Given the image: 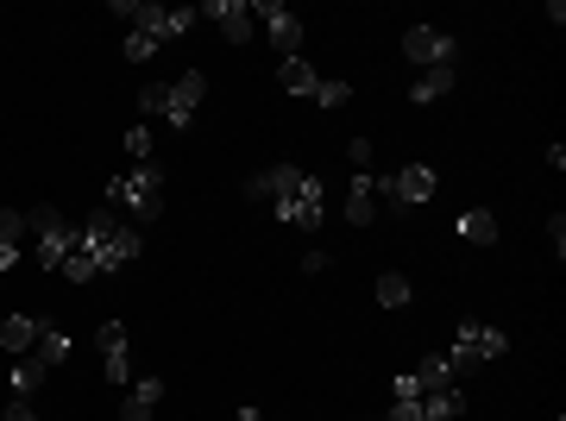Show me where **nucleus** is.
Listing matches in <instances>:
<instances>
[{"label":"nucleus","instance_id":"obj_19","mask_svg":"<svg viewBox=\"0 0 566 421\" xmlns=\"http://www.w3.org/2000/svg\"><path fill=\"white\" fill-rule=\"evenodd\" d=\"M277 82L290 88V95H303V101H315V88H322V76H315L303 57H283V63H277Z\"/></svg>","mask_w":566,"mask_h":421},{"label":"nucleus","instance_id":"obj_31","mask_svg":"<svg viewBox=\"0 0 566 421\" xmlns=\"http://www.w3.org/2000/svg\"><path fill=\"white\" fill-rule=\"evenodd\" d=\"M385 421H422V397H416V402H390Z\"/></svg>","mask_w":566,"mask_h":421},{"label":"nucleus","instance_id":"obj_27","mask_svg":"<svg viewBox=\"0 0 566 421\" xmlns=\"http://www.w3.org/2000/svg\"><path fill=\"white\" fill-rule=\"evenodd\" d=\"M353 101V88H346L340 76H322V88H315V107H346Z\"/></svg>","mask_w":566,"mask_h":421},{"label":"nucleus","instance_id":"obj_16","mask_svg":"<svg viewBox=\"0 0 566 421\" xmlns=\"http://www.w3.org/2000/svg\"><path fill=\"white\" fill-rule=\"evenodd\" d=\"M164 402V378H139L120 402V421H151V409Z\"/></svg>","mask_w":566,"mask_h":421},{"label":"nucleus","instance_id":"obj_9","mask_svg":"<svg viewBox=\"0 0 566 421\" xmlns=\"http://www.w3.org/2000/svg\"><path fill=\"white\" fill-rule=\"evenodd\" d=\"M403 57L416 63V70H441V63H453L460 51H453V39H447L441 25H409L403 32Z\"/></svg>","mask_w":566,"mask_h":421},{"label":"nucleus","instance_id":"obj_10","mask_svg":"<svg viewBox=\"0 0 566 421\" xmlns=\"http://www.w3.org/2000/svg\"><path fill=\"white\" fill-rule=\"evenodd\" d=\"M252 20H264V32H271V44H277L283 57H296V51H303V20H296V7H283V0H259V7H252Z\"/></svg>","mask_w":566,"mask_h":421},{"label":"nucleus","instance_id":"obj_14","mask_svg":"<svg viewBox=\"0 0 566 421\" xmlns=\"http://www.w3.org/2000/svg\"><path fill=\"white\" fill-rule=\"evenodd\" d=\"M346 221L353 227L378 221V177L371 170H353V182H346Z\"/></svg>","mask_w":566,"mask_h":421},{"label":"nucleus","instance_id":"obj_2","mask_svg":"<svg viewBox=\"0 0 566 421\" xmlns=\"http://www.w3.org/2000/svg\"><path fill=\"white\" fill-rule=\"evenodd\" d=\"M107 208H114V214L158 221V208H164V170H158V164H133V170H120V177L107 182Z\"/></svg>","mask_w":566,"mask_h":421},{"label":"nucleus","instance_id":"obj_8","mask_svg":"<svg viewBox=\"0 0 566 421\" xmlns=\"http://www.w3.org/2000/svg\"><path fill=\"white\" fill-rule=\"evenodd\" d=\"M202 95H208V76H202V70H182V76L170 82V88H164V114H158V120H170V126L182 133V126L196 120Z\"/></svg>","mask_w":566,"mask_h":421},{"label":"nucleus","instance_id":"obj_26","mask_svg":"<svg viewBox=\"0 0 566 421\" xmlns=\"http://www.w3.org/2000/svg\"><path fill=\"white\" fill-rule=\"evenodd\" d=\"M57 271H63V277H70V283H95V259H88L82 245H70V259H63Z\"/></svg>","mask_w":566,"mask_h":421},{"label":"nucleus","instance_id":"obj_28","mask_svg":"<svg viewBox=\"0 0 566 421\" xmlns=\"http://www.w3.org/2000/svg\"><path fill=\"white\" fill-rule=\"evenodd\" d=\"M126 158H133V164H151V133H145V126H133V133H126Z\"/></svg>","mask_w":566,"mask_h":421},{"label":"nucleus","instance_id":"obj_6","mask_svg":"<svg viewBox=\"0 0 566 421\" xmlns=\"http://www.w3.org/2000/svg\"><path fill=\"white\" fill-rule=\"evenodd\" d=\"M434 170L428 164H409V170H397V177H378V201H390V208H416V201H434Z\"/></svg>","mask_w":566,"mask_h":421},{"label":"nucleus","instance_id":"obj_13","mask_svg":"<svg viewBox=\"0 0 566 421\" xmlns=\"http://www.w3.org/2000/svg\"><path fill=\"white\" fill-rule=\"evenodd\" d=\"M303 177H308V170H296V164H271V170L252 177V201H271V208H277L283 196H296V189H303Z\"/></svg>","mask_w":566,"mask_h":421},{"label":"nucleus","instance_id":"obj_29","mask_svg":"<svg viewBox=\"0 0 566 421\" xmlns=\"http://www.w3.org/2000/svg\"><path fill=\"white\" fill-rule=\"evenodd\" d=\"M139 114H164V82H145L139 88Z\"/></svg>","mask_w":566,"mask_h":421},{"label":"nucleus","instance_id":"obj_17","mask_svg":"<svg viewBox=\"0 0 566 421\" xmlns=\"http://www.w3.org/2000/svg\"><path fill=\"white\" fill-rule=\"evenodd\" d=\"M453 233H460L465 245H491L497 240V214H491V208H465L460 221H453Z\"/></svg>","mask_w":566,"mask_h":421},{"label":"nucleus","instance_id":"obj_5","mask_svg":"<svg viewBox=\"0 0 566 421\" xmlns=\"http://www.w3.org/2000/svg\"><path fill=\"white\" fill-rule=\"evenodd\" d=\"M504 352H510L504 327L460 322V334H453V371H472V365H491V359H504Z\"/></svg>","mask_w":566,"mask_h":421},{"label":"nucleus","instance_id":"obj_22","mask_svg":"<svg viewBox=\"0 0 566 421\" xmlns=\"http://www.w3.org/2000/svg\"><path fill=\"white\" fill-rule=\"evenodd\" d=\"M447 88H453V63H441V70H422V76H416V88H409V101H416V107H428V101H441Z\"/></svg>","mask_w":566,"mask_h":421},{"label":"nucleus","instance_id":"obj_12","mask_svg":"<svg viewBox=\"0 0 566 421\" xmlns=\"http://www.w3.org/2000/svg\"><path fill=\"white\" fill-rule=\"evenodd\" d=\"M196 13L221 25L227 44H245V39H252V7H245V0H208V7H196Z\"/></svg>","mask_w":566,"mask_h":421},{"label":"nucleus","instance_id":"obj_7","mask_svg":"<svg viewBox=\"0 0 566 421\" xmlns=\"http://www.w3.org/2000/svg\"><path fill=\"white\" fill-rule=\"evenodd\" d=\"M271 214H277V221H290V227H303V233H315V227L327 221V189L315 177H303V189H296V196H283Z\"/></svg>","mask_w":566,"mask_h":421},{"label":"nucleus","instance_id":"obj_32","mask_svg":"<svg viewBox=\"0 0 566 421\" xmlns=\"http://www.w3.org/2000/svg\"><path fill=\"white\" fill-rule=\"evenodd\" d=\"M233 421H264V415H259V409H240V415H233Z\"/></svg>","mask_w":566,"mask_h":421},{"label":"nucleus","instance_id":"obj_33","mask_svg":"<svg viewBox=\"0 0 566 421\" xmlns=\"http://www.w3.org/2000/svg\"><path fill=\"white\" fill-rule=\"evenodd\" d=\"M554 421H560V415H554Z\"/></svg>","mask_w":566,"mask_h":421},{"label":"nucleus","instance_id":"obj_3","mask_svg":"<svg viewBox=\"0 0 566 421\" xmlns=\"http://www.w3.org/2000/svg\"><path fill=\"white\" fill-rule=\"evenodd\" d=\"M114 13H126V20H139V25H133V39H145L151 51H164L170 39H182L189 25L202 20L196 7H151V0H114Z\"/></svg>","mask_w":566,"mask_h":421},{"label":"nucleus","instance_id":"obj_4","mask_svg":"<svg viewBox=\"0 0 566 421\" xmlns=\"http://www.w3.org/2000/svg\"><path fill=\"white\" fill-rule=\"evenodd\" d=\"M25 240H32V259H39L44 271H57V264L70 259V245H76V233H70V221H63L57 208H32V214H25Z\"/></svg>","mask_w":566,"mask_h":421},{"label":"nucleus","instance_id":"obj_11","mask_svg":"<svg viewBox=\"0 0 566 421\" xmlns=\"http://www.w3.org/2000/svg\"><path fill=\"white\" fill-rule=\"evenodd\" d=\"M95 346H102V378H107V383H126V378H133V352H126V327H120V322H102Z\"/></svg>","mask_w":566,"mask_h":421},{"label":"nucleus","instance_id":"obj_20","mask_svg":"<svg viewBox=\"0 0 566 421\" xmlns=\"http://www.w3.org/2000/svg\"><path fill=\"white\" fill-rule=\"evenodd\" d=\"M20 245H25V214L20 208H0V271L20 259Z\"/></svg>","mask_w":566,"mask_h":421},{"label":"nucleus","instance_id":"obj_18","mask_svg":"<svg viewBox=\"0 0 566 421\" xmlns=\"http://www.w3.org/2000/svg\"><path fill=\"white\" fill-rule=\"evenodd\" d=\"M409 378H416V390H422V397H428V390H453V359H447V352H428Z\"/></svg>","mask_w":566,"mask_h":421},{"label":"nucleus","instance_id":"obj_25","mask_svg":"<svg viewBox=\"0 0 566 421\" xmlns=\"http://www.w3.org/2000/svg\"><path fill=\"white\" fill-rule=\"evenodd\" d=\"M39 383H44V365H39V359H20V365H13V397L32 402V390H39Z\"/></svg>","mask_w":566,"mask_h":421},{"label":"nucleus","instance_id":"obj_24","mask_svg":"<svg viewBox=\"0 0 566 421\" xmlns=\"http://www.w3.org/2000/svg\"><path fill=\"white\" fill-rule=\"evenodd\" d=\"M378 302H385V308H409V302H416L403 271H385V277H378Z\"/></svg>","mask_w":566,"mask_h":421},{"label":"nucleus","instance_id":"obj_1","mask_svg":"<svg viewBox=\"0 0 566 421\" xmlns=\"http://www.w3.org/2000/svg\"><path fill=\"white\" fill-rule=\"evenodd\" d=\"M76 245L95 259V277H114V271H126V264L145 252V240H139V227L126 221V214H114V208H102L95 221L76 233Z\"/></svg>","mask_w":566,"mask_h":421},{"label":"nucleus","instance_id":"obj_15","mask_svg":"<svg viewBox=\"0 0 566 421\" xmlns=\"http://www.w3.org/2000/svg\"><path fill=\"white\" fill-rule=\"evenodd\" d=\"M39 334H44L39 315H7V322H0V346H7V352H20V359L39 346Z\"/></svg>","mask_w":566,"mask_h":421},{"label":"nucleus","instance_id":"obj_21","mask_svg":"<svg viewBox=\"0 0 566 421\" xmlns=\"http://www.w3.org/2000/svg\"><path fill=\"white\" fill-rule=\"evenodd\" d=\"M25 359H39L44 371H51V365H63V359H70V334H63V327H51V322H44L39 346H32V352H25Z\"/></svg>","mask_w":566,"mask_h":421},{"label":"nucleus","instance_id":"obj_23","mask_svg":"<svg viewBox=\"0 0 566 421\" xmlns=\"http://www.w3.org/2000/svg\"><path fill=\"white\" fill-rule=\"evenodd\" d=\"M460 415H465L460 390H428L422 397V421H460Z\"/></svg>","mask_w":566,"mask_h":421},{"label":"nucleus","instance_id":"obj_30","mask_svg":"<svg viewBox=\"0 0 566 421\" xmlns=\"http://www.w3.org/2000/svg\"><path fill=\"white\" fill-rule=\"evenodd\" d=\"M0 421H44V415H39V409H32V402H25V397H13V402H7V415H0Z\"/></svg>","mask_w":566,"mask_h":421}]
</instances>
